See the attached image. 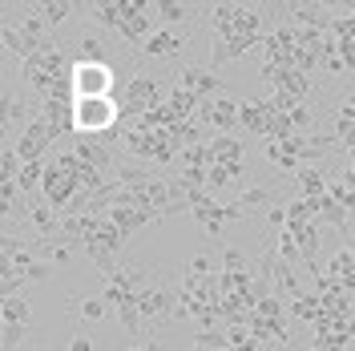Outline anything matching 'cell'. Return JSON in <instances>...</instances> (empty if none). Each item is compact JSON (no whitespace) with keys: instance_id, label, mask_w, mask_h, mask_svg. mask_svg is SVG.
Segmentation results:
<instances>
[{"instance_id":"obj_1","label":"cell","mask_w":355,"mask_h":351,"mask_svg":"<svg viewBox=\"0 0 355 351\" xmlns=\"http://www.w3.org/2000/svg\"><path fill=\"white\" fill-rule=\"evenodd\" d=\"M121 121V105L113 97H77L73 101V133L77 137H110Z\"/></svg>"},{"instance_id":"obj_2","label":"cell","mask_w":355,"mask_h":351,"mask_svg":"<svg viewBox=\"0 0 355 351\" xmlns=\"http://www.w3.org/2000/svg\"><path fill=\"white\" fill-rule=\"evenodd\" d=\"M170 101V89L162 85L157 77H146V73H133L130 85H125V101H121V113L130 117V121H137L141 113L157 110V105H166Z\"/></svg>"},{"instance_id":"obj_3","label":"cell","mask_w":355,"mask_h":351,"mask_svg":"<svg viewBox=\"0 0 355 351\" xmlns=\"http://www.w3.org/2000/svg\"><path fill=\"white\" fill-rule=\"evenodd\" d=\"M69 81H73V97H113V65L110 61H73L69 69Z\"/></svg>"},{"instance_id":"obj_4","label":"cell","mask_w":355,"mask_h":351,"mask_svg":"<svg viewBox=\"0 0 355 351\" xmlns=\"http://www.w3.org/2000/svg\"><path fill=\"white\" fill-rule=\"evenodd\" d=\"M57 142V133H53V126L44 121V113H37L28 126H24V133L12 142V150H17V157L21 162H44V154H49V146Z\"/></svg>"},{"instance_id":"obj_5","label":"cell","mask_w":355,"mask_h":351,"mask_svg":"<svg viewBox=\"0 0 355 351\" xmlns=\"http://www.w3.org/2000/svg\"><path fill=\"white\" fill-rule=\"evenodd\" d=\"M178 89H190L194 97H202V101H214V97H226V81H222L214 69H198V65H186L182 73H178Z\"/></svg>"},{"instance_id":"obj_6","label":"cell","mask_w":355,"mask_h":351,"mask_svg":"<svg viewBox=\"0 0 355 351\" xmlns=\"http://www.w3.org/2000/svg\"><path fill=\"white\" fill-rule=\"evenodd\" d=\"M137 307H141V319H174V311H178V295L170 291V286H162V283H150L141 295H137Z\"/></svg>"},{"instance_id":"obj_7","label":"cell","mask_w":355,"mask_h":351,"mask_svg":"<svg viewBox=\"0 0 355 351\" xmlns=\"http://www.w3.org/2000/svg\"><path fill=\"white\" fill-rule=\"evenodd\" d=\"M239 110H243V101H234V97H214V101H206V105L198 110L194 121H206L210 130L226 133V130L239 126Z\"/></svg>"},{"instance_id":"obj_8","label":"cell","mask_w":355,"mask_h":351,"mask_svg":"<svg viewBox=\"0 0 355 351\" xmlns=\"http://www.w3.org/2000/svg\"><path fill=\"white\" fill-rule=\"evenodd\" d=\"M105 219L113 222V226H117V230H121V234H125V239H130L133 230H141V226H150V222L157 219L154 210H146V206H130V202H113L110 206V214H105ZM162 222V219H157Z\"/></svg>"},{"instance_id":"obj_9","label":"cell","mask_w":355,"mask_h":351,"mask_svg":"<svg viewBox=\"0 0 355 351\" xmlns=\"http://www.w3.org/2000/svg\"><path fill=\"white\" fill-rule=\"evenodd\" d=\"M287 21L299 24V28H307V33H331L335 12L327 8V4H291Z\"/></svg>"},{"instance_id":"obj_10","label":"cell","mask_w":355,"mask_h":351,"mask_svg":"<svg viewBox=\"0 0 355 351\" xmlns=\"http://www.w3.org/2000/svg\"><path fill=\"white\" fill-rule=\"evenodd\" d=\"M270 113H275V101H270V97H254V101H243V110H239V126H246V130H254L259 137H266Z\"/></svg>"},{"instance_id":"obj_11","label":"cell","mask_w":355,"mask_h":351,"mask_svg":"<svg viewBox=\"0 0 355 351\" xmlns=\"http://www.w3.org/2000/svg\"><path fill=\"white\" fill-rule=\"evenodd\" d=\"M186 49V37L174 33V28H154V37L141 44V53L146 57H157V61H166V57H178Z\"/></svg>"},{"instance_id":"obj_12","label":"cell","mask_w":355,"mask_h":351,"mask_svg":"<svg viewBox=\"0 0 355 351\" xmlns=\"http://www.w3.org/2000/svg\"><path fill=\"white\" fill-rule=\"evenodd\" d=\"M73 154H77V162L81 166H89V170H101V174H110L113 170V154H110V146L105 142H77L73 146Z\"/></svg>"},{"instance_id":"obj_13","label":"cell","mask_w":355,"mask_h":351,"mask_svg":"<svg viewBox=\"0 0 355 351\" xmlns=\"http://www.w3.org/2000/svg\"><path fill=\"white\" fill-rule=\"evenodd\" d=\"M275 194H279V182H266V186H250V190H243V194L234 198V206L243 210V219L246 214H254V210H270L275 206Z\"/></svg>"},{"instance_id":"obj_14","label":"cell","mask_w":355,"mask_h":351,"mask_svg":"<svg viewBox=\"0 0 355 351\" xmlns=\"http://www.w3.org/2000/svg\"><path fill=\"white\" fill-rule=\"evenodd\" d=\"M37 113L28 110V101L17 97L12 89H4V110H0V121H4V130H12V126H28Z\"/></svg>"},{"instance_id":"obj_15","label":"cell","mask_w":355,"mask_h":351,"mask_svg":"<svg viewBox=\"0 0 355 351\" xmlns=\"http://www.w3.org/2000/svg\"><path fill=\"white\" fill-rule=\"evenodd\" d=\"M12 266H17V275H21L24 283H49V275H53V263H49V259H37V255H28V250H21Z\"/></svg>"},{"instance_id":"obj_16","label":"cell","mask_w":355,"mask_h":351,"mask_svg":"<svg viewBox=\"0 0 355 351\" xmlns=\"http://www.w3.org/2000/svg\"><path fill=\"white\" fill-rule=\"evenodd\" d=\"M28 222L37 226V234H41V239H57V234H61V214H57L49 202H33Z\"/></svg>"},{"instance_id":"obj_17","label":"cell","mask_w":355,"mask_h":351,"mask_svg":"<svg viewBox=\"0 0 355 351\" xmlns=\"http://www.w3.org/2000/svg\"><path fill=\"white\" fill-rule=\"evenodd\" d=\"M206 146H210V166H214V162H226V166H239V162H243V142H234L230 133L210 137Z\"/></svg>"},{"instance_id":"obj_18","label":"cell","mask_w":355,"mask_h":351,"mask_svg":"<svg viewBox=\"0 0 355 351\" xmlns=\"http://www.w3.org/2000/svg\"><path fill=\"white\" fill-rule=\"evenodd\" d=\"M89 17L97 24H105V28H117V33H121V24H125L130 12H125V0H110V4H93Z\"/></svg>"},{"instance_id":"obj_19","label":"cell","mask_w":355,"mask_h":351,"mask_svg":"<svg viewBox=\"0 0 355 351\" xmlns=\"http://www.w3.org/2000/svg\"><path fill=\"white\" fill-rule=\"evenodd\" d=\"M243 178V162L239 166H226V162H214L210 170H206V190L214 194V190H226V186H234Z\"/></svg>"},{"instance_id":"obj_20","label":"cell","mask_w":355,"mask_h":351,"mask_svg":"<svg viewBox=\"0 0 355 351\" xmlns=\"http://www.w3.org/2000/svg\"><path fill=\"white\" fill-rule=\"evenodd\" d=\"M154 12H157V21H162V24H186V21H194V8H190V4H178V0H157Z\"/></svg>"},{"instance_id":"obj_21","label":"cell","mask_w":355,"mask_h":351,"mask_svg":"<svg viewBox=\"0 0 355 351\" xmlns=\"http://www.w3.org/2000/svg\"><path fill=\"white\" fill-rule=\"evenodd\" d=\"M33 12H41L49 28H57V24H65L73 17V4L69 0H41V4H33Z\"/></svg>"},{"instance_id":"obj_22","label":"cell","mask_w":355,"mask_h":351,"mask_svg":"<svg viewBox=\"0 0 355 351\" xmlns=\"http://www.w3.org/2000/svg\"><path fill=\"white\" fill-rule=\"evenodd\" d=\"M206 17H210V24H214V33H218V37H230V33H234V24H239V4H214Z\"/></svg>"},{"instance_id":"obj_23","label":"cell","mask_w":355,"mask_h":351,"mask_svg":"<svg viewBox=\"0 0 355 351\" xmlns=\"http://www.w3.org/2000/svg\"><path fill=\"white\" fill-rule=\"evenodd\" d=\"M275 295H291V299H299V295H303V286H299V275H295V266H287L283 259L275 263Z\"/></svg>"},{"instance_id":"obj_24","label":"cell","mask_w":355,"mask_h":351,"mask_svg":"<svg viewBox=\"0 0 355 351\" xmlns=\"http://www.w3.org/2000/svg\"><path fill=\"white\" fill-rule=\"evenodd\" d=\"M287 311L295 315V319H307V323H315L319 315H323V299L319 295H299V299H291Z\"/></svg>"},{"instance_id":"obj_25","label":"cell","mask_w":355,"mask_h":351,"mask_svg":"<svg viewBox=\"0 0 355 351\" xmlns=\"http://www.w3.org/2000/svg\"><path fill=\"white\" fill-rule=\"evenodd\" d=\"M295 178H299V186H303V198H323V194H327V178H323V170L303 166Z\"/></svg>"},{"instance_id":"obj_26","label":"cell","mask_w":355,"mask_h":351,"mask_svg":"<svg viewBox=\"0 0 355 351\" xmlns=\"http://www.w3.org/2000/svg\"><path fill=\"white\" fill-rule=\"evenodd\" d=\"M0 319H4V323H28V319H33V303L21 299V295H12V299L0 303Z\"/></svg>"},{"instance_id":"obj_27","label":"cell","mask_w":355,"mask_h":351,"mask_svg":"<svg viewBox=\"0 0 355 351\" xmlns=\"http://www.w3.org/2000/svg\"><path fill=\"white\" fill-rule=\"evenodd\" d=\"M117 319H121V327H125V335H141V307H137V295H130L121 307H117Z\"/></svg>"},{"instance_id":"obj_28","label":"cell","mask_w":355,"mask_h":351,"mask_svg":"<svg viewBox=\"0 0 355 351\" xmlns=\"http://www.w3.org/2000/svg\"><path fill=\"white\" fill-rule=\"evenodd\" d=\"M21 157H17V150H12V142H4V150H0V182H17L21 178Z\"/></svg>"},{"instance_id":"obj_29","label":"cell","mask_w":355,"mask_h":351,"mask_svg":"<svg viewBox=\"0 0 355 351\" xmlns=\"http://www.w3.org/2000/svg\"><path fill=\"white\" fill-rule=\"evenodd\" d=\"M279 259H283L287 266L303 263V246H299V239H295L291 230H279Z\"/></svg>"},{"instance_id":"obj_30","label":"cell","mask_w":355,"mask_h":351,"mask_svg":"<svg viewBox=\"0 0 355 351\" xmlns=\"http://www.w3.org/2000/svg\"><path fill=\"white\" fill-rule=\"evenodd\" d=\"M73 61H97V65H101V61H105V44L85 33V37L77 41V57H73Z\"/></svg>"},{"instance_id":"obj_31","label":"cell","mask_w":355,"mask_h":351,"mask_svg":"<svg viewBox=\"0 0 355 351\" xmlns=\"http://www.w3.org/2000/svg\"><path fill=\"white\" fill-rule=\"evenodd\" d=\"M28 335V323H4L0 327V351H17Z\"/></svg>"},{"instance_id":"obj_32","label":"cell","mask_w":355,"mask_h":351,"mask_svg":"<svg viewBox=\"0 0 355 351\" xmlns=\"http://www.w3.org/2000/svg\"><path fill=\"white\" fill-rule=\"evenodd\" d=\"M347 126H355V93H352V97H343V101L335 105V133L347 130Z\"/></svg>"},{"instance_id":"obj_33","label":"cell","mask_w":355,"mask_h":351,"mask_svg":"<svg viewBox=\"0 0 355 351\" xmlns=\"http://www.w3.org/2000/svg\"><path fill=\"white\" fill-rule=\"evenodd\" d=\"M73 311L85 319H101L105 315V299H73Z\"/></svg>"},{"instance_id":"obj_34","label":"cell","mask_w":355,"mask_h":351,"mask_svg":"<svg viewBox=\"0 0 355 351\" xmlns=\"http://www.w3.org/2000/svg\"><path fill=\"white\" fill-rule=\"evenodd\" d=\"M222 266H226L230 275H243V271H246V259H243V250H234V246H226V250H222Z\"/></svg>"},{"instance_id":"obj_35","label":"cell","mask_w":355,"mask_h":351,"mask_svg":"<svg viewBox=\"0 0 355 351\" xmlns=\"http://www.w3.org/2000/svg\"><path fill=\"white\" fill-rule=\"evenodd\" d=\"M186 275H198V279L214 275V263H210V255H194V259L186 263Z\"/></svg>"},{"instance_id":"obj_36","label":"cell","mask_w":355,"mask_h":351,"mask_svg":"<svg viewBox=\"0 0 355 351\" xmlns=\"http://www.w3.org/2000/svg\"><path fill=\"white\" fill-rule=\"evenodd\" d=\"M291 126H295V130H307V126H315V113H311L307 105H295V110H291Z\"/></svg>"},{"instance_id":"obj_37","label":"cell","mask_w":355,"mask_h":351,"mask_svg":"<svg viewBox=\"0 0 355 351\" xmlns=\"http://www.w3.org/2000/svg\"><path fill=\"white\" fill-rule=\"evenodd\" d=\"M266 222H270L275 230H287V206H283V202H275V206L266 210Z\"/></svg>"},{"instance_id":"obj_38","label":"cell","mask_w":355,"mask_h":351,"mask_svg":"<svg viewBox=\"0 0 355 351\" xmlns=\"http://www.w3.org/2000/svg\"><path fill=\"white\" fill-rule=\"evenodd\" d=\"M323 69H327V73H335V77H339V73H347V65H343V57H339V49L323 57Z\"/></svg>"},{"instance_id":"obj_39","label":"cell","mask_w":355,"mask_h":351,"mask_svg":"<svg viewBox=\"0 0 355 351\" xmlns=\"http://www.w3.org/2000/svg\"><path fill=\"white\" fill-rule=\"evenodd\" d=\"M69 351H93V339L89 335H73L69 339Z\"/></svg>"},{"instance_id":"obj_40","label":"cell","mask_w":355,"mask_h":351,"mask_svg":"<svg viewBox=\"0 0 355 351\" xmlns=\"http://www.w3.org/2000/svg\"><path fill=\"white\" fill-rule=\"evenodd\" d=\"M130 351H166L157 339H150V343H137V348H130Z\"/></svg>"},{"instance_id":"obj_41","label":"cell","mask_w":355,"mask_h":351,"mask_svg":"<svg viewBox=\"0 0 355 351\" xmlns=\"http://www.w3.org/2000/svg\"><path fill=\"white\" fill-rule=\"evenodd\" d=\"M347 335H352V339H355V315H352V319H347Z\"/></svg>"},{"instance_id":"obj_42","label":"cell","mask_w":355,"mask_h":351,"mask_svg":"<svg viewBox=\"0 0 355 351\" xmlns=\"http://www.w3.org/2000/svg\"><path fill=\"white\" fill-rule=\"evenodd\" d=\"M347 246H352V250H355V234H352V239H347Z\"/></svg>"},{"instance_id":"obj_43","label":"cell","mask_w":355,"mask_h":351,"mask_svg":"<svg viewBox=\"0 0 355 351\" xmlns=\"http://www.w3.org/2000/svg\"><path fill=\"white\" fill-rule=\"evenodd\" d=\"M311 351H327V348H315V343H311Z\"/></svg>"},{"instance_id":"obj_44","label":"cell","mask_w":355,"mask_h":351,"mask_svg":"<svg viewBox=\"0 0 355 351\" xmlns=\"http://www.w3.org/2000/svg\"><path fill=\"white\" fill-rule=\"evenodd\" d=\"M33 351H44V348H33Z\"/></svg>"}]
</instances>
